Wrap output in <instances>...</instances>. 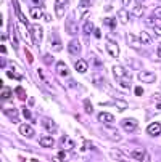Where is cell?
Masks as SVG:
<instances>
[{
	"label": "cell",
	"mask_w": 161,
	"mask_h": 162,
	"mask_svg": "<svg viewBox=\"0 0 161 162\" xmlns=\"http://www.w3.org/2000/svg\"><path fill=\"white\" fill-rule=\"evenodd\" d=\"M29 32H31V35H32V42H34L35 45H40L42 35H44L42 28H40L39 24H32V26H29Z\"/></svg>",
	"instance_id": "cell-1"
},
{
	"label": "cell",
	"mask_w": 161,
	"mask_h": 162,
	"mask_svg": "<svg viewBox=\"0 0 161 162\" xmlns=\"http://www.w3.org/2000/svg\"><path fill=\"white\" fill-rule=\"evenodd\" d=\"M121 125H123V128L127 132H135L137 127H139V122H137L135 119L129 117V119H124V121L121 122Z\"/></svg>",
	"instance_id": "cell-2"
},
{
	"label": "cell",
	"mask_w": 161,
	"mask_h": 162,
	"mask_svg": "<svg viewBox=\"0 0 161 162\" xmlns=\"http://www.w3.org/2000/svg\"><path fill=\"white\" fill-rule=\"evenodd\" d=\"M42 125H44V128H45L47 132H50V133H56L58 132V127H56V124L52 121V119H49V117H42Z\"/></svg>",
	"instance_id": "cell-3"
},
{
	"label": "cell",
	"mask_w": 161,
	"mask_h": 162,
	"mask_svg": "<svg viewBox=\"0 0 161 162\" xmlns=\"http://www.w3.org/2000/svg\"><path fill=\"white\" fill-rule=\"evenodd\" d=\"M105 48H106V52H108L111 56H116V58L119 56V47H118V43H116V42H113V40H106Z\"/></svg>",
	"instance_id": "cell-4"
},
{
	"label": "cell",
	"mask_w": 161,
	"mask_h": 162,
	"mask_svg": "<svg viewBox=\"0 0 161 162\" xmlns=\"http://www.w3.org/2000/svg\"><path fill=\"white\" fill-rule=\"evenodd\" d=\"M139 80L140 82H145V83H151L156 80V76L153 72H147V71H140L139 72Z\"/></svg>",
	"instance_id": "cell-5"
},
{
	"label": "cell",
	"mask_w": 161,
	"mask_h": 162,
	"mask_svg": "<svg viewBox=\"0 0 161 162\" xmlns=\"http://www.w3.org/2000/svg\"><path fill=\"white\" fill-rule=\"evenodd\" d=\"M68 53L69 55H79L80 53V43H79V40H71L69 43H68Z\"/></svg>",
	"instance_id": "cell-6"
},
{
	"label": "cell",
	"mask_w": 161,
	"mask_h": 162,
	"mask_svg": "<svg viewBox=\"0 0 161 162\" xmlns=\"http://www.w3.org/2000/svg\"><path fill=\"white\" fill-rule=\"evenodd\" d=\"M147 132H148V135H151V136H160L161 135V124H158V122L150 124L147 127Z\"/></svg>",
	"instance_id": "cell-7"
},
{
	"label": "cell",
	"mask_w": 161,
	"mask_h": 162,
	"mask_svg": "<svg viewBox=\"0 0 161 162\" xmlns=\"http://www.w3.org/2000/svg\"><path fill=\"white\" fill-rule=\"evenodd\" d=\"M19 133H21L23 136H26V138H31L32 135H34V128H32L31 125H28V124H21L19 125Z\"/></svg>",
	"instance_id": "cell-8"
},
{
	"label": "cell",
	"mask_w": 161,
	"mask_h": 162,
	"mask_svg": "<svg viewBox=\"0 0 161 162\" xmlns=\"http://www.w3.org/2000/svg\"><path fill=\"white\" fill-rule=\"evenodd\" d=\"M127 156H129L130 159H134V161H142V159H145L144 149H134V151H127Z\"/></svg>",
	"instance_id": "cell-9"
},
{
	"label": "cell",
	"mask_w": 161,
	"mask_h": 162,
	"mask_svg": "<svg viewBox=\"0 0 161 162\" xmlns=\"http://www.w3.org/2000/svg\"><path fill=\"white\" fill-rule=\"evenodd\" d=\"M56 72H58L60 76H63V77H68L69 76V69H68V66L65 64L63 61H58L56 63Z\"/></svg>",
	"instance_id": "cell-10"
},
{
	"label": "cell",
	"mask_w": 161,
	"mask_h": 162,
	"mask_svg": "<svg viewBox=\"0 0 161 162\" xmlns=\"http://www.w3.org/2000/svg\"><path fill=\"white\" fill-rule=\"evenodd\" d=\"M98 121L103 122V124H113L115 122V116L110 112H100L98 114Z\"/></svg>",
	"instance_id": "cell-11"
},
{
	"label": "cell",
	"mask_w": 161,
	"mask_h": 162,
	"mask_svg": "<svg viewBox=\"0 0 161 162\" xmlns=\"http://www.w3.org/2000/svg\"><path fill=\"white\" fill-rule=\"evenodd\" d=\"M126 39H127V45H130V47H134V48H140L142 42H140V39H137L134 34H127Z\"/></svg>",
	"instance_id": "cell-12"
},
{
	"label": "cell",
	"mask_w": 161,
	"mask_h": 162,
	"mask_svg": "<svg viewBox=\"0 0 161 162\" xmlns=\"http://www.w3.org/2000/svg\"><path fill=\"white\" fill-rule=\"evenodd\" d=\"M74 69H76L77 72H85L89 69V63L85 59H77L76 64H74Z\"/></svg>",
	"instance_id": "cell-13"
},
{
	"label": "cell",
	"mask_w": 161,
	"mask_h": 162,
	"mask_svg": "<svg viewBox=\"0 0 161 162\" xmlns=\"http://www.w3.org/2000/svg\"><path fill=\"white\" fill-rule=\"evenodd\" d=\"M39 145L42 146V148H53V146H55V140H53L52 136H42L40 141H39Z\"/></svg>",
	"instance_id": "cell-14"
},
{
	"label": "cell",
	"mask_w": 161,
	"mask_h": 162,
	"mask_svg": "<svg viewBox=\"0 0 161 162\" xmlns=\"http://www.w3.org/2000/svg\"><path fill=\"white\" fill-rule=\"evenodd\" d=\"M66 31H68V34H71V35H74L77 32V24H76V21H74V18L71 16L69 19H68V23H66Z\"/></svg>",
	"instance_id": "cell-15"
},
{
	"label": "cell",
	"mask_w": 161,
	"mask_h": 162,
	"mask_svg": "<svg viewBox=\"0 0 161 162\" xmlns=\"http://www.w3.org/2000/svg\"><path fill=\"white\" fill-rule=\"evenodd\" d=\"M116 82H118L119 85L123 87V88H126V90H129L130 87H132V82H130V77H129V76L119 77V79H116Z\"/></svg>",
	"instance_id": "cell-16"
},
{
	"label": "cell",
	"mask_w": 161,
	"mask_h": 162,
	"mask_svg": "<svg viewBox=\"0 0 161 162\" xmlns=\"http://www.w3.org/2000/svg\"><path fill=\"white\" fill-rule=\"evenodd\" d=\"M61 146H63L65 149H73L74 148V141L71 140L69 136H66V135H65V136L61 138Z\"/></svg>",
	"instance_id": "cell-17"
},
{
	"label": "cell",
	"mask_w": 161,
	"mask_h": 162,
	"mask_svg": "<svg viewBox=\"0 0 161 162\" xmlns=\"http://www.w3.org/2000/svg\"><path fill=\"white\" fill-rule=\"evenodd\" d=\"M113 74H115V77H116V79H119V77H124V76H127L126 69H124L123 66H115V68H113Z\"/></svg>",
	"instance_id": "cell-18"
},
{
	"label": "cell",
	"mask_w": 161,
	"mask_h": 162,
	"mask_svg": "<svg viewBox=\"0 0 161 162\" xmlns=\"http://www.w3.org/2000/svg\"><path fill=\"white\" fill-rule=\"evenodd\" d=\"M139 39H140V42H142L144 45H150L151 42H153V40H151V35L148 34V32H145V31H142V32H140Z\"/></svg>",
	"instance_id": "cell-19"
},
{
	"label": "cell",
	"mask_w": 161,
	"mask_h": 162,
	"mask_svg": "<svg viewBox=\"0 0 161 162\" xmlns=\"http://www.w3.org/2000/svg\"><path fill=\"white\" fill-rule=\"evenodd\" d=\"M29 14H31V18H34V19H39V18H42V8L40 7H34L29 10Z\"/></svg>",
	"instance_id": "cell-20"
},
{
	"label": "cell",
	"mask_w": 161,
	"mask_h": 162,
	"mask_svg": "<svg viewBox=\"0 0 161 162\" xmlns=\"http://www.w3.org/2000/svg\"><path fill=\"white\" fill-rule=\"evenodd\" d=\"M103 79H105V77H103L100 72H94V74H92V82H94L95 85H103V82H105Z\"/></svg>",
	"instance_id": "cell-21"
},
{
	"label": "cell",
	"mask_w": 161,
	"mask_h": 162,
	"mask_svg": "<svg viewBox=\"0 0 161 162\" xmlns=\"http://www.w3.org/2000/svg\"><path fill=\"white\" fill-rule=\"evenodd\" d=\"M118 18H119V21H121L123 24H127V23H129V13H127L126 10H119L118 11Z\"/></svg>",
	"instance_id": "cell-22"
},
{
	"label": "cell",
	"mask_w": 161,
	"mask_h": 162,
	"mask_svg": "<svg viewBox=\"0 0 161 162\" xmlns=\"http://www.w3.org/2000/svg\"><path fill=\"white\" fill-rule=\"evenodd\" d=\"M50 43H52V50H55V52H58V50H61V43H60V40H58V37L56 35H50Z\"/></svg>",
	"instance_id": "cell-23"
},
{
	"label": "cell",
	"mask_w": 161,
	"mask_h": 162,
	"mask_svg": "<svg viewBox=\"0 0 161 162\" xmlns=\"http://www.w3.org/2000/svg\"><path fill=\"white\" fill-rule=\"evenodd\" d=\"M105 133L110 135V136H111V140H116V141H118V140H121V135H119L118 132H115V128L106 127V128H105Z\"/></svg>",
	"instance_id": "cell-24"
},
{
	"label": "cell",
	"mask_w": 161,
	"mask_h": 162,
	"mask_svg": "<svg viewBox=\"0 0 161 162\" xmlns=\"http://www.w3.org/2000/svg\"><path fill=\"white\" fill-rule=\"evenodd\" d=\"M103 24L108 26V28H111V29H115L116 28V18H111V16L103 18Z\"/></svg>",
	"instance_id": "cell-25"
},
{
	"label": "cell",
	"mask_w": 161,
	"mask_h": 162,
	"mask_svg": "<svg viewBox=\"0 0 161 162\" xmlns=\"http://www.w3.org/2000/svg\"><path fill=\"white\" fill-rule=\"evenodd\" d=\"M5 114L10 117V121L18 122V111L16 109H5Z\"/></svg>",
	"instance_id": "cell-26"
},
{
	"label": "cell",
	"mask_w": 161,
	"mask_h": 162,
	"mask_svg": "<svg viewBox=\"0 0 161 162\" xmlns=\"http://www.w3.org/2000/svg\"><path fill=\"white\" fill-rule=\"evenodd\" d=\"M82 31H84L85 35H89L92 31H94V24H92L90 21H85V24H84V28H82Z\"/></svg>",
	"instance_id": "cell-27"
},
{
	"label": "cell",
	"mask_w": 161,
	"mask_h": 162,
	"mask_svg": "<svg viewBox=\"0 0 161 162\" xmlns=\"http://www.w3.org/2000/svg\"><path fill=\"white\" fill-rule=\"evenodd\" d=\"M11 95H13V92H11V90L8 88V87H3V88H2V95H0V97L3 98V100H8V98H10Z\"/></svg>",
	"instance_id": "cell-28"
},
{
	"label": "cell",
	"mask_w": 161,
	"mask_h": 162,
	"mask_svg": "<svg viewBox=\"0 0 161 162\" xmlns=\"http://www.w3.org/2000/svg\"><path fill=\"white\" fill-rule=\"evenodd\" d=\"M92 64H94L95 68H98V69L103 66V64H102V61H100V59H98L95 55H90V66H92Z\"/></svg>",
	"instance_id": "cell-29"
},
{
	"label": "cell",
	"mask_w": 161,
	"mask_h": 162,
	"mask_svg": "<svg viewBox=\"0 0 161 162\" xmlns=\"http://www.w3.org/2000/svg\"><path fill=\"white\" fill-rule=\"evenodd\" d=\"M144 13H145L144 7H135V8H132V14H135V16H144Z\"/></svg>",
	"instance_id": "cell-30"
},
{
	"label": "cell",
	"mask_w": 161,
	"mask_h": 162,
	"mask_svg": "<svg viewBox=\"0 0 161 162\" xmlns=\"http://www.w3.org/2000/svg\"><path fill=\"white\" fill-rule=\"evenodd\" d=\"M115 106H118L121 111H124V109H126V108H127V103H126V101H123V100H116Z\"/></svg>",
	"instance_id": "cell-31"
},
{
	"label": "cell",
	"mask_w": 161,
	"mask_h": 162,
	"mask_svg": "<svg viewBox=\"0 0 161 162\" xmlns=\"http://www.w3.org/2000/svg\"><path fill=\"white\" fill-rule=\"evenodd\" d=\"M89 7V0H80V5H79V11H85Z\"/></svg>",
	"instance_id": "cell-32"
},
{
	"label": "cell",
	"mask_w": 161,
	"mask_h": 162,
	"mask_svg": "<svg viewBox=\"0 0 161 162\" xmlns=\"http://www.w3.org/2000/svg\"><path fill=\"white\" fill-rule=\"evenodd\" d=\"M23 116H24V117L28 119V121H34V117H32L31 111H29V109H26V108H24V109H23Z\"/></svg>",
	"instance_id": "cell-33"
},
{
	"label": "cell",
	"mask_w": 161,
	"mask_h": 162,
	"mask_svg": "<svg viewBox=\"0 0 161 162\" xmlns=\"http://www.w3.org/2000/svg\"><path fill=\"white\" fill-rule=\"evenodd\" d=\"M15 92H16V95H18V97H19V98H21V100H26V95H24V90H23V88H21V87H18V88H16V90H15Z\"/></svg>",
	"instance_id": "cell-34"
},
{
	"label": "cell",
	"mask_w": 161,
	"mask_h": 162,
	"mask_svg": "<svg viewBox=\"0 0 161 162\" xmlns=\"http://www.w3.org/2000/svg\"><path fill=\"white\" fill-rule=\"evenodd\" d=\"M66 85L69 87V88H77V87H79V85H77V83L74 82L73 79H69V77H68V79H66Z\"/></svg>",
	"instance_id": "cell-35"
},
{
	"label": "cell",
	"mask_w": 161,
	"mask_h": 162,
	"mask_svg": "<svg viewBox=\"0 0 161 162\" xmlns=\"http://www.w3.org/2000/svg\"><path fill=\"white\" fill-rule=\"evenodd\" d=\"M55 10H56V14H58V16H63L65 14V7L63 5H56Z\"/></svg>",
	"instance_id": "cell-36"
},
{
	"label": "cell",
	"mask_w": 161,
	"mask_h": 162,
	"mask_svg": "<svg viewBox=\"0 0 161 162\" xmlns=\"http://www.w3.org/2000/svg\"><path fill=\"white\" fill-rule=\"evenodd\" d=\"M151 16L156 18V19H161V7L155 8V10H153V14H151Z\"/></svg>",
	"instance_id": "cell-37"
},
{
	"label": "cell",
	"mask_w": 161,
	"mask_h": 162,
	"mask_svg": "<svg viewBox=\"0 0 161 162\" xmlns=\"http://www.w3.org/2000/svg\"><path fill=\"white\" fill-rule=\"evenodd\" d=\"M7 76H8V77H13V79H18V80H21V79H23L21 74H15V72H11V71H8Z\"/></svg>",
	"instance_id": "cell-38"
},
{
	"label": "cell",
	"mask_w": 161,
	"mask_h": 162,
	"mask_svg": "<svg viewBox=\"0 0 161 162\" xmlns=\"http://www.w3.org/2000/svg\"><path fill=\"white\" fill-rule=\"evenodd\" d=\"M84 104H85V112H87V114H92V111H94V108L90 106V103H89V100H85V101H84Z\"/></svg>",
	"instance_id": "cell-39"
},
{
	"label": "cell",
	"mask_w": 161,
	"mask_h": 162,
	"mask_svg": "<svg viewBox=\"0 0 161 162\" xmlns=\"http://www.w3.org/2000/svg\"><path fill=\"white\" fill-rule=\"evenodd\" d=\"M11 43H13L15 48H18V40H16V34H15V29H13V34H11Z\"/></svg>",
	"instance_id": "cell-40"
},
{
	"label": "cell",
	"mask_w": 161,
	"mask_h": 162,
	"mask_svg": "<svg viewBox=\"0 0 161 162\" xmlns=\"http://www.w3.org/2000/svg\"><path fill=\"white\" fill-rule=\"evenodd\" d=\"M135 95H137V97L144 95V88H142V87H135Z\"/></svg>",
	"instance_id": "cell-41"
},
{
	"label": "cell",
	"mask_w": 161,
	"mask_h": 162,
	"mask_svg": "<svg viewBox=\"0 0 161 162\" xmlns=\"http://www.w3.org/2000/svg\"><path fill=\"white\" fill-rule=\"evenodd\" d=\"M153 31H155V34H158V35H160V37H161V26H153Z\"/></svg>",
	"instance_id": "cell-42"
},
{
	"label": "cell",
	"mask_w": 161,
	"mask_h": 162,
	"mask_svg": "<svg viewBox=\"0 0 161 162\" xmlns=\"http://www.w3.org/2000/svg\"><path fill=\"white\" fill-rule=\"evenodd\" d=\"M44 59H45V63H47V64H50V63L53 61V56H50V55H45V56H44Z\"/></svg>",
	"instance_id": "cell-43"
},
{
	"label": "cell",
	"mask_w": 161,
	"mask_h": 162,
	"mask_svg": "<svg viewBox=\"0 0 161 162\" xmlns=\"http://www.w3.org/2000/svg\"><path fill=\"white\" fill-rule=\"evenodd\" d=\"M56 5H63V7H66L68 0H56Z\"/></svg>",
	"instance_id": "cell-44"
},
{
	"label": "cell",
	"mask_w": 161,
	"mask_h": 162,
	"mask_svg": "<svg viewBox=\"0 0 161 162\" xmlns=\"http://www.w3.org/2000/svg\"><path fill=\"white\" fill-rule=\"evenodd\" d=\"M65 157H66V152H63V151L58 152V156H56V159H60V161H61V159H65Z\"/></svg>",
	"instance_id": "cell-45"
},
{
	"label": "cell",
	"mask_w": 161,
	"mask_h": 162,
	"mask_svg": "<svg viewBox=\"0 0 161 162\" xmlns=\"http://www.w3.org/2000/svg\"><path fill=\"white\" fill-rule=\"evenodd\" d=\"M24 53H26V56H28V61H29V63H32V56H31V53H29L28 50H24Z\"/></svg>",
	"instance_id": "cell-46"
},
{
	"label": "cell",
	"mask_w": 161,
	"mask_h": 162,
	"mask_svg": "<svg viewBox=\"0 0 161 162\" xmlns=\"http://www.w3.org/2000/svg\"><path fill=\"white\" fill-rule=\"evenodd\" d=\"M132 2H134V0H123V5H124V7H127V5H130Z\"/></svg>",
	"instance_id": "cell-47"
},
{
	"label": "cell",
	"mask_w": 161,
	"mask_h": 162,
	"mask_svg": "<svg viewBox=\"0 0 161 162\" xmlns=\"http://www.w3.org/2000/svg\"><path fill=\"white\" fill-rule=\"evenodd\" d=\"M153 100H158V101H161V93H156V95H153Z\"/></svg>",
	"instance_id": "cell-48"
},
{
	"label": "cell",
	"mask_w": 161,
	"mask_h": 162,
	"mask_svg": "<svg viewBox=\"0 0 161 162\" xmlns=\"http://www.w3.org/2000/svg\"><path fill=\"white\" fill-rule=\"evenodd\" d=\"M0 53H2V55H5V53H7V48H5L3 45H2V47H0Z\"/></svg>",
	"instance_id": "cell-49"
},
{
	"label": "cell",
	"mask_w": 161,
	"mask_h": 162,
	"mask_svg": "<svg viewBox=\"0 0 161 162\" xmlns=\"http://www.w3.org/2000/svg\"><path fill=\"white\" fill-rule=\"evenodd\" d=\"M158 56H160V58H161V45H160V47H158Z\"/></svg>",
	"instance_id": "cell-50"
},
{
	"label": "cell",
	"mask_w": 161,
	"mask_h": 162,
	"mask_svg": "<svg viewBox=\"0 0 161 162\" xmlns=\"http://www.w3.org/2000/svg\"><path fill=\"white\" fill-rule=\"evenodd\" d=\"M32 2H34V3H42L44 0H32Z\"/></svg>",
	"instance_id": "cell-51"
},
{
	"label": "cell",
	"mask_w": 161,
	"mask_h": 162,
	"mask_svg": "<svg viewBox=\"0 0 161 162\" xmlns=\"http://www.w3.org/2000/svg\"><path fill=\"white\" fill-rule=\"evenodd\" d=\"M156 108H158V109H161V101H160V104H156Z\"/></svg>",
	"instance_id": "cell-52"
}]
</instances>
